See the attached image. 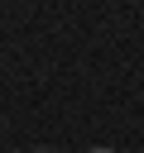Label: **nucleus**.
Instances as JSON below:
<instances>
[{"instance_id":"1","label":"nucleus","mask_w":144,"mask_h":153,"mask_svg":"<svg viewBox=\"0 0 144 153\" xmlns=\"http://www.w3.org/2000/svg\"><path fill=\"white\" fill-rule=\"evenodd\" d=\"M38 153H48V148H38ZM86 153H115V148H86Z\"/></svg>"}]
</instances>
